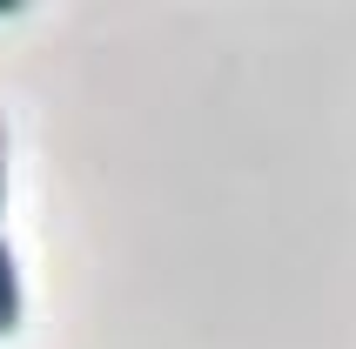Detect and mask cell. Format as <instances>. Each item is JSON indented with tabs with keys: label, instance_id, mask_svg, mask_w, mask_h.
Here are the masks:
<instances>
[{
	"label": "cell",
	"instance_id": "1",
	"mask_svg": "<svg viewBox=\"0 0 356 349\" xmlns=\"http://www.w3.org/2000/svg\"><path fill=\"white\" fill-rule=\"evenodd\" d=\"M20 330V275H14V249H7V235H0V336Z\"/></svg>",
	"mask_w": 356,
	"mask_h": 349
},
{
	"label": "cell",
	"instance_id": "2",
	"mask_svg": "<svg viewBox=\"0 0 356 349\" xmlns=\"http://www.w3.org/2000/svg\"><path fill=\"white\" fill-rule=\"evenodd\" d=\"M0 202H7V135H0Z\"/></svg>",
	"mask_w": 356,
	"mask_h": 349
}]
</instances>
